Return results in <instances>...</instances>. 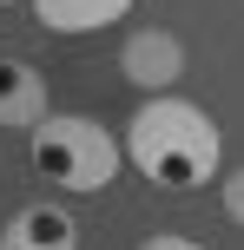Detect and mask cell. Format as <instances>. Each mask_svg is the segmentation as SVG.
<instances>
[{
    "label": "cell",
    "instance_id": "1",
    "mask_svg": "<svg viewBox=\"0 0 244 250\" xmlns=\"http://www.w3.org/2000/svg\"><path fill=\"white\" fill-rule=\"evenodd\" d=\"M126 165L158 191H205L224 171V132L205 105L158 92L126 119Z\"/></svg>",
    "mask_w": 244,
    "mask_h": 250
},
{
    "label": "cell",
    "instance_id": "2",
    "mask_svg": "<svg viewBox=\"0 0 244 250\" xmlns=\"http://www.w3.org/2000/svg\"><path fill=\"white\" fill-rule=\"evenodd\" d=\"M26 158H33V171L46 178L53 191L92 198V191H106L119 178L126 138H112L99 119H86V112H46L33 132H26Z\"/></svg>",
    "mask_w": 244,
    "mask_h": 250
},
{
    "label": "cell",
    "instance_id": "3",
    "mask_svg": "<svg viewBox=\"0 0 244 250\" xmlns=\"http://www.w3.org/2000/svg\"><path fill=\"white\" fill-rule=\"evenodd\" d=\"M119 73H126L145 99H158V92H172L185 79V40L172 33V26H139V33H126V46H119Z\"/></svg>",
    "mask_w": 244,
    "mask_h": 250
},
{
    "label": "cell",
    "instance_id": "4",
    "mask_svg": "<svg viewBox=\"0 0 244 250\" xmlns=\"http://www.w3.org/2000/svg\"><path fill=\"white\" fill-rule=\"evenodd\" d=\"M0 250H79V224L60 204H20L0 224Z\"/></svg>",
    "mask_w": 244,
    "mask_h": 250
},
{
    "label": "cell",
    "instance_id": "5",
    "mask_svg": "<svg viewBox=\"0 0 244 250\" xmlns=\"http://www.w3.org/2000/svg\"><path fill=\"white\" fill-rule=\"evenodd\" d=\"M46 119V79L33 60H0V125L7 132H33Z\"/></svg>",
    "mask_w": 244,
    "mask_h": 250
},
{
    "label": "cell",
    "instance_id": "6",
    "mask_svg": "<svg viewBox=\"0 0 244 250\" xmlns=\"http://www.w3.org/2000/svg\"><path fill=\"white\" fill-rule=\"evenodd\" d=\"M26 7H33V20L46 33L79 40V33H99V26H119L139 0H26Z\"/></svg>",
    "mask_w": 244,
    "mask_h": 250
},
{
    "label": "cell",
    "instance_id": "7",
    "mask_svg": "<svg viewBox=\"0 0 244 250\" xmlns=\"http://www.w3.org/2000/svg\"><path fill=\"white\" fill-rule=\"evenodd\" d=\"M218 198H224V217H231V224L244 230V165H238V171H224V178H218Z\"/></svg>",
    "mask_w": 244,
    "mask_h": 250
},
{
    "label": "cell",
    "instance_id": "8",
    "mask_svg": "<svg viewBox=\"0 0 244 250\" xmlns=\"http://www.w3.org/2000/svg\"><path fill=\"white\" fill-rule=\"evenodd\" d=\"M139 250H205V244H192V237H178V230H158V237H145Z\"/></svg>",
    "mask_w": 244,
    "mask_h": 250
},
{
    "label": "cell",
    "instance_id": "9",
    "mask_svg": "<svg viewBox=\"0 0 244 250\" xmlns=\"http://www.w3.org/2000/svg\"><path fill=\"white\" fill-rule=\"evenodd\" d=\"M0 7H7V0H0Z\"/></svg>",
    "mask_w": 244,
    "mask_h": 250
}]
</instances>
